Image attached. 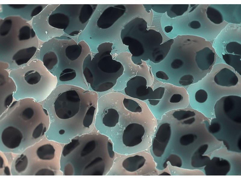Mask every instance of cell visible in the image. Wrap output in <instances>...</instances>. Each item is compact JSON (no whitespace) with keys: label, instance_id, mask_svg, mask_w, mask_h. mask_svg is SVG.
<instances>
[{"label":"cell","instance_id":"7","mask_svg":"<svg viewBox=\"0 0 241 180\" xmlns=\"http://www.w3.org/2000/svg\"><path fill=\"white\" fill-rule=\"evenodd\" d=\"M9 71L16 86L13 95L15 100L30 98L41 103L57 86L56 76L38 59H33Z\"/></svg>","mask_w":241,"mask_h":180},{"label":"cell","instance_id":"10","mask_svg":"<svg viewBox=\"0 0 241 180\" xmlns=\"http://www.w3.org/2000/svg\"><path fill=\"white\" fill-rule=\"evenodd\" d=\"M106 61L99 62L97 66H85L83 68L85 79L95 92L109 90L123 74L124 68L122 64L114 63V61Z\"/></svg>","mask_w":241,"mask_h":180},{"label":"cell","instance_id":"9","mask_svg":"<svg viewBox=\"0 0 241 180\" xmlns=\"http://www.w3.org/2000/svg\"><path fill=\"white\" fill-rule=\"evenodd\" d=\"M159 171L149 151L127 154L116 153L113 166L107 175L158 176Z\"/></svg>","mask_w":241,"mask_h":180},{"label":"cell","instance_id":"11","mask_svg":"<svg viewBox=\"0 0 241 180\" xmlns=\"http://www.w3.org/2000/svg\"><path fill=\"white\" fill-rule=\"evenodd\" d=\"M219 47L226 64L241 73V26L234 24L228 26L221 35Z\"/></svg>","mask_w":241,"mask_h":180},{"label":"cell","instance_id":"13","mask_svg":"<svg viewBox=\"0 0 241 180\" xmlns=\"http://www.w3.org/2000/svg\"><path fill=\"white\" fill-rule=\"evenodd\" d=\"M9 65L2 62V68H0V115L7 110L13 101L16 86L13 79L10 76Z\"/></svg>","mask_w":241,"mask_h":180},{"label":"cell","instance_id":"14","mask_svg":"<svg viewBox=\"0 0 241 180\" xmlns=\"http://www.w3.org/2000/svg\"><path fill=\"white\" fill-rule=\"evenodd\" d=\"M16 154L0 151V175H11V169Z\"/></svg>","mask_w":241,"mask_h":180},{"label":"cell","instance_id":"1","mask_svg":"<svg viewBox=\"0 0 241 180\" xmlns=\"http://www.w3.org/2000/svg\"><path fill=\"white\" fill-rule=\"evenodd\" d=\"M98 97L95 92L74 85L57 86L40 103L50 118L46 137L64 144L77 136L93 131Z\"/></svg>","mask_w":241,"mask_h":180},{"label":"cell","instance_id":"8","mask_svg":"<svg viewBox=\"0 0 241 180\" xmlns=\"http://www.w3.org/2000/svg\"><path fill=\"white\" fill-rule=\"evenodd\" d=\"M191 85L195 91V102L213 110L215 102L221 97L241 94V75L225 63L215 64L202 79Z\"/></svg>","mask_w":241,"mask_h":180},{"label":"cell","instance_id":"12","mask_svg":"<svg viewBox=\"0 0 241 180\" xmlns=\"http://www.w3.org/2000/svg\"><path fill=\"white\" fill-rule=\"evenodd\" d=\"M147 82L143 76H136L127 82L124 92L127 96L141 100H148L150 104L155 106L160 102L165 92L164 87H160L154 91L147 86Z\"/></svg>","mask_w":241,"mask_h":180},{"label":"cell","instance_id":"2","mask_svg":"<svg viewBox=\"0 0 241 180\" xmlns=\"http://www.w3.org/2000/svg\"><path fill=\"white\" fill-rule=\"evenodd\" d=\"M50 123L40 103L30 98L14 100L0 115V151L21 153L46 136Z\"/></svg>","mask_w":241,"mask_h":180},{"label":"cell","instance_id":"17","mask_svg":"<svg viewBox=\"0 0 241 180\" xmlns=\"http://www.w3.org/2000/svg\"><path fill=\"white\" fill-rule=\"evenodd\" d=\"M77 76L76 71L74 69H66L62 71L59 76V79L62 81L72 80Z\"/></svg>","mask_w":241,"mask_h":180},{"label":"cell","instance_id":"5","mask_svg":"<svg viewBox=\"0 0 241 180\" xmlns=\"http://www.w3.org/2000/svg\"><path fill=\"white\" fill-rule=\"evenodd\" d=\"M180 58L171 64L175 70H180L178 83L187 86L202 79L212 69L216 60V53L210 42L191 35L181 37Z\"/></svg>","mask_w":241,"mask_h":180},{"label":"cell","instance_id":"18","mask_svg":"<svg viewBox=\"0 0 241 180\" xmlns=\"http://www.w3.org/2000/svg\"><path fill=\"white\" fill-rule=\"evenodd\" d=\"M156 77L159 79L164 80H168L169 77L164 72L162 71H159L156 72L155 74Z\"/></svg>","mask_w":241,"mask_h":180},{"label":"cell","instance_id":"15","mask_svg":"<svg viewBox=\"0 0 241 180\" xmlns=\"http://www.w3.org/2000/svg\"><path fill=\"white\" fill-rule=\"evenodd\" d=\"M153 17L152 24L147 26V30L152 29L161 34L163 38L162 44L171 39L168 38L164 33L162 28L161 20L164 13L157 12L152 10Z\"/></svg>","mask_w":241,"mask_h":180},{"label":"cell","instance_id":"3","mask_svg":"<svg viewBox=\"0 0 241 180\" xmlns=\"http://www.w3.org/2000/svg\"><path fill=\"white\" fill-rule=\"evenodd\" d=\"M116 154L109 138L94 130L63 145L61 170L64 176L107 175Z\"/></svg>","mask_w":241,"mask_h":180},{"label":"cell","instance_id":"16","mask_svg":"<svg viewBox=\"0 0 241 180\" xmlns=\"http://www.w3.org/2000/svg\"><path fill=\"white\" fill-rule=\"evenodd\" d=\"M123 104L125 109L130 112L134 113H141L142 112L141 106L132 99L124 98L123 100Z\"/></svg>","mask_w":241,"mask_h":180},{"label":"cell","instance_id":"4","mask_svg":"<svg viewBox=\"0 0 241 180\" xmlns=\"http://www.w3.org/2000/svg\"><path fill=\"white\" fill-rule=\"evenodd\" d=\"M119 118L102 128L100 133L112 142L114 152L127 155L149 151L157 123L152 117L127 116L119 112Z\"/></svg>","mask_w":241,"mask_h":180},{"label":"cell","instance_id":"6","mask_svg":"<svg viewBox=\"0 0 241 180\" xmlns=\"http://www.w3.org/2000/svg\"><path fill=\"white\" fill-rule=\"evenodd\" d=\"M64 144L46 136L17 154L12 164L14 176H62L60 160Z\"/></svg>","mask_w":241,"mask_h":180}]
</instances>
